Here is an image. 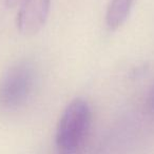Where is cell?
<instances>
[{"instance_id": "cell-3", "label": "cell", "mask_w": 154, "mask_h": 154, "mask_svg": "<svg viewBox=\"0 0 154 154\" xmlns=\"http://www.w3.org/2000/svg\"><path fill=\"white\" fill-rule=\"evenodd\" d=\"M51 0H23L17 14V28L23 35H34L45 26Z\"/></svg>"}, {"instance_id": "cell-2", "label": "cell", "mask_w": 154, "mask_h": 154, "mask_svg": "<svg viewBox=\"0 0 154 154\" xmlns=\"http://www.w3.org/2000/svg\"><path fill=\"white\" fill-rule=\"evenodd\" d=\"M36 80V69L32 62H16L0 82V108L11 111L26 105L34 92Z\"/></svg>"}, {"instance_id": "cell-5", "label": "cell", "mask_w": 154, "mask_h": 154, "mask_svg": "<svg viewBox=\"0 0 154 154\" xmlns=\"http://www.w3.org/2000/svg\"><path fill=\"white\" fill-rule=\"evenodd\" d=\"M147 107H148V109H149L150 111L154 113V86H153V88H152V90L150 91L149 95H148Z\"/></svg>"}, {"instance_id": "cell-4", "label": "cell", "mask_w": 154, "mask_h": 154, "mask_svg": "<svg viewBox=\"0 0 154 154\" xmlns=\"http://www.w3.org/2000/svg\"><path fill=\"white\" fill-rule=\"evenodd\" d=\"M135 0H111L106 14V23L109 30L116 31L127 21Z\"/></svg>"}, {"instance_id": "cell-1", "label": "cell", "mask_w": 154, "mask_h": 154, "mask_svg": "<svg viewBox=\"0 0 154 154\" xmlns=\"http://www.w3.org/2000/svg\"><path fill=\"white\" fill-rule=\"evenodd\" d=\"M92 122L89 103L82 98L71 101L62 112L56 129V146L63 154H74L84 145Z\"/></svg>"}, {"instance_id": "cell-6", "label": "cell", "mask_w": 154, "mask_h": 154, "mask_svg": "<svg viewBox=\"0 0 154 154\" xmlns=\"http://www.w3.org/2000/svg\"><path fill=\"white\" fill-rule=\"evenodd\" d=\"M17 2H18V0H7V5H9V7H13V5H15Z\"/></svg>"}]
</instances>
